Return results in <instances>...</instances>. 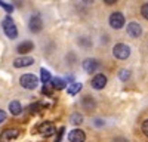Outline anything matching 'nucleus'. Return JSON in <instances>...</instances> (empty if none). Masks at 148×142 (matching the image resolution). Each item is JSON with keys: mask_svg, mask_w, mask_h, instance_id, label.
Segmentation results:
<instances>
[{"mask_svg": "<svg viewBox=\"0 0 148 142\" xmlns=\"http://www.w3.org/2000/svg\"><path fill=\"white\" fill-rule=\"evenodd\" d=\"M86 135L82 129H73L71 132H68V141L70 142H84Z\"/></svg>", "mask_w": 148, "mask_h": 142, "instance_id": "423d86ee", "label": "nucleus"}, {"mask_svg": "<svg viewBox=\"0 0 148 142\" xmlns=\"http://www.w3.org/2000/svg\"><path fill=\"white\" fill-rule=\"evenodd\" d=\"M113 142H129L127 139H125V138H116Z\"/></svg>", "mask_w": 148, "mask_h": 142, "instance_id": "cd10ccee", "label": "nucleus"}, {"mask_svg": "<svg viewBox=\"0 0 148 142\" xmlns=\"http://www.w3.org/2000/svg\"><path fill=\"white\" fill-rule=\"evenodd\" d=\"M52 90H53V86L49 85V83H47V85H45L43 89H42V92L46 95V96H51V95H52Z\"/></svg>", "mask_w": 148, "mask_h": 142, "instance_id": "412c9836", "label": "nucleus"}, {"mask_svg": "<svg viewBox=\"0 0 148 142\" xmlns=\"http://www.w3.org/2000/svg\"><path fill=\"white\" fill-rule=\"evenodd\" d=\"M127 34L130 36V37H133V39L139 37V36L142 34L141 25H139L138 22H130V24H127Z\"/></svg>", "mask_w": 148, "mask_h": 142, "instance_id": "9b49d317", "label": "nucleus"}, {"mask_svg": "<svg viewBox=\"0 0 148 142\" xmlns=\"http://www.w3.org/2000/svg\"><path fill=\"white\" fill-rule=\"evenodd\" d=\"M82 87H83L82 83H73V85L68 86V95H76V93H79V92L82 90Z\"/></svg>", "mask_w": 148, "mask_h": 142, "instance_id": "2eb2a0df", "label": "nucleus"}, {"mask_svg": "<svg viewBox=\"0 0 148 142\" xmlns=\"http://www.w3.org/2000/svg\"><path fill=\"white\" fill-rule=\"evenodd\" d=\"M0 6H2V8L8 12V14H12V10H14V6H12V5H8L6 2H0Z\"/></svg>", "mask_w": 148, "mask_h": 142, "instance_id": "5701e85b", "label": "nucleus"}, {"mask_svg": "<svg viewBox=\"0 0 148 142\" xmlns=\"http://www.w3.org/2000/svg\"><path fill=\"white\" fill-rule=\"evenodd\" d=\"M113 55L119 59H126L130 55V47L125 43H119L113 47Z\"/></svg>", "mask_w": 148, "mask_h": 142, "instance_id": "7ed1b4c3", "label": "nucleus"}, {"mask_svg": "<svg viewBox=\"0 0 148 142\" xmlns=\"http://www.w3.org/2000/svg\"><path fill=\"white\" fill-rule=\"evenodd\" d=\"M19 135V130L18 129H6L2 132V135H0V142H12L14 139H16Z\"/></svg>", "mask_w": 148, "mask_h": 142, "instance_id": "39448f33", "label": "nucleus"}, {"mask_svg": "<svg viewBox=\"0 0 148 142\" xmlns=\"http://www.w3.org/2000/svg\"><path fill=\"white\" fill-rule=\"evenodd\" d=\"M62 133H64V127L59 130V133H58V138L55 139V142H59V141H61V138H62Z\"/></svg>", "mask_w": 148, "mask_h": 142, "instance_id": "bb28decb", "label": "nucleus"}, {"mask_svg": "<svg viewBox=\"0 0 148 142\" xmlns=\"http://www.w3.org/2000/svg\"><path fill=\"white\" fill-rule=\"evenodd\" d=\"M83 68H84L86 73L93 74L96 71V68H98V61H96V59H92V58L84 59V61H83Z\"/></svg>", "mask_w": 148, "mask_h": 142, "instance_id": "f8f14e48", "label": "nucleus"}, {"mask_svg": "<svg viewBox=\"0 0 148 142\" xmlns=\"http://www.w3.org/2000/svg\"><path fill=\"white\" fill-rule=\"evenodd\" d=\"M42 27H43V21H42V16L40 15H33L31 18H30V30L33 31V33H39L40 30H42Z\"/></svg>", "mask_w": 148, "mask_h": 142, "instance_id": "6e6552de", "label": "nucleus"}, {"mask_svg": "<svg viewBox=\"0 0 148 142\" xmlns=\"http://www.w3.org/2000/svg\"><path fill=\"white\" fill-rule=\"evenodd\" d=\"M110 25L114 30H120L123 25H125V16H123L121 12H114L110 16Z\"/></svg>", "mask_w": 148, "mask_h": 142, "instance_id": "20e7f679", "label": "nucleus"}, {"mask_svg": "<svg viewBox=\"0 0 148 142\" xmlns=\"http://www.w3.org/2000/svg\"><path fill=\"white\" fill-rule=\"evenodd\" d=\"M51 79H52L51 73H49L46 68H42V70H40V80L45 83V85H47V83L51 81Z\"/></svg>", "mask_w": 148, "mask_h": 142, "instance_id": "dca6fc26", "label": "nucleus"}, {"mask_svg": "<svg viewBox=\"0 0 148 142\" xmlns=\"http://www.w3.org/2000/svg\"><path fill=\"white\" fill-rule=\"evenodd\" d=\"M119 77H120V80H123V81H126V80H129L130 79V71L129 70H120L119 71Z\"/></svg>", "mask_w": 148, "mask_h": 142, "instance_id": "a211bd4d", "label": "nucleus"}, {"mask_svg": "<svg viewBox=\"0 0 148 142\" xmlns=\"http://www.w3.org/2000/svg\"><path fill=\"white\" fill-rule=\"evenodd\" d=\"M141 14H142V16H144L145 19H148V3H145V5L142 6V9H141Z\"/></svg>", "mask_w": 148, "mask_h": 142, "instance_id": "b1692460", "label": "nucleus"}, {"mask_svg": "<svg viewBox=\"0 0 148 142\" xmlns=\"http://www.w3.org/2000/svg\"><path fill=\"white\" fill-rule=\"evenodd\" d=\"M39 133H42L43 136L49 138L55 133V126L51 123V122H43L40 126H39Z\"/></svg>", "mask_w": 148, "mask_h": 142, "instance_id": "0eeeda50", "label": "nucleus"}, {"mask_svg": "<svg viewBox=\"0 0 148 142\" xmlns=\"http://www.w3.org/2000/svg\"><path fill=\"white\" fill-rule=\"evenodd\" d=\"M142 133H144L145 136H148V118L142 123Z\"/></svg>", "mask_w": 148, "mask_h": 142, "instance_id": "393cba45", "label": "nucleus"}, {"mask_svg": "<svg viewBox=\"0 0 148 142\" xmlns=\"http://www.w3.org/2000/svg\"><path fill=\"white\" fill-rule=\"evenodd\" d=\"M82 104H83V106H84L86 110H90L92 106L95 105V102L92 101V98H90V96H84V99H83V102H82Z\"/></svg>", "mask_w": 148, "mask_h": 142, "instance_id": "6ab92c4d", "label": "nucleus"}, {"mask_svg": "<svg viewBox=\"0 0 148 142\" xmlns=\"http://www.w3.org/2000/svg\"><path fill=\"white\" fill-rule=\"evenodd\" d=\"M107 85V77L104 74H96L93 79H92V87L96 89V90H101L104 89Z\"/></svg>", "mask_w": 148, "mask_h": 142, "instance_id": "1a4fd4ad", "label": "nucleus"}, {"mask_svg": "<svg viewBox=\"0 0 148 142\" xmlns=\"http://www.w3.org/2000/svg\"><path fill=\"white\" fill-rule=\"evenodd\" d=\"M19 83H21V86L24 89H28V90H33L37 87V85H39V79H37L34 74L31 73H27V74H24L21 79H19Z\"/></svg>", "mask_w": 148, "mask_h": 142, "instance_id": "f03ea898", "label": "nucleus"}, {"mask_svg": "<svg viewBox=\"0 0 148 142\" xmlns=\"http://www.w3.org/2000/svg\"><path fill=\"white\" fill-rule=\"evenodd\" d=\"M34 49V44H33V42H22V43H19L18 44V47H16V52L18 53H28V52H31Z\"/></svg>", "mask_w": 148, "mask_h": 142, "instance_id": "ddd939ff", "label": "nucleus"}, {"mask_svg": "<svg viewBox=\"0 0 148 142\" xmlns=\"http://www.w3.org/2000/svg\"><path fill=\"white\" fill-rule=\"evenodd\" d=\"M52 86H53V89H58V90H61V89H64L67 85H65V81L62 80V79H59V77H56V79H53V83H52Z\"/></svg>", "mask_w": 148, "mask_h": 142, "instance_id": "f3484780", "label": "nucleus"}, {"mask_svg": "<svg viewBox=\"0 0 148 142\" xmlns=\"http://www.w3.org/2000/svg\"><path fill=\"white\" fill-rule=\"evenodd\" d=\"M5 120H6V113L3 110H0V124H2Z\"/></svg>", "mask_w": 148, "mask_h": 142, "instance_id": "a878e982", "label": "nucleus"}, {"mask_svg": "<svg viewBox=\"0 0 148 142\" xmlns=\"http://www.w3.org/2000/svg\"><path fill=\"white\" fill-rule=\"evenodd\" d=\"M9 111H10L12 115H19L21 111H22V105H21V102H18V101H12V102L9 104Z\"/></svg>", "mask_w": 148, "mask_h": 142, "instance_id": "4468645a", "label": "nucleus"}, {"mask_svg": "<svg viewBox=\"0 0 148 142\" xmlns=\"http://www.w3.org/2000/svg\"><path fill=\"white\" fill-rule=\"evenodd\" d=\"M82 122H83V117H82L79 113H76V114L71 115V123H73V124H80Z\"/></svg>", "mask_w": 148, "mask_h": 142, "instance_id": "aec40b11", "label": "nucleus"}, {"mask_svg": "<svg viewBox=\"0 0 148 142\" xmlns=\"http://www.w3.org/2000/svg\"><path fill=\"white\" fill-rule=\"evenodd\" d=\"M2 27H3V33L8 36L9 39L14 40V39H16V37H18V30H16L15 22L12 21V18H10V16H6V18L3 19Z\"/></svg>", "mask_w": 148, "mask_h": 142, "instance_id": "f257e3e1", "label": "nucleus"}, {"mask_svg": "<svg viewBox=\"0 0 148 142\" xmlns=\"http://www.w3.org/2000/svg\"><path fill=\"white\" fill-rule=\"evenodd\" d=\"M28 110H30L31 114H33V113H37L39 110H42V105H40V102H36V104H33V105L28 106Z\"/></svg>", "mask_w": 148, "mask_h": 142, "instance_id": "4be33fe9", "label": "nucleus"}, {"mask_svg": "<svg viewBox=\"0 0 148 142\" xmlns=\"http://www.w3.org/2000/svg\"><path fill=\"white\" fill-rule=\"evenodd\" d=\"M34 64V59L30 56H19L14 61V67L15 68H24V67H30Z\"/></svg>", "mask_w": 148, "mask_h": 142, "instance_id": "9d476101", "label": "nucleus"}]
</instances>
